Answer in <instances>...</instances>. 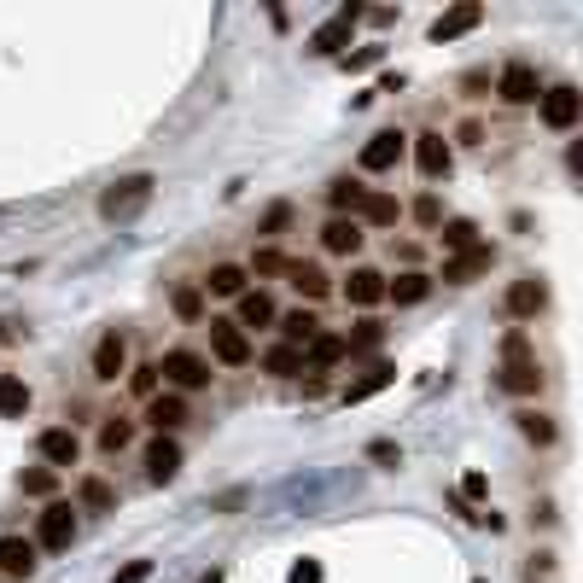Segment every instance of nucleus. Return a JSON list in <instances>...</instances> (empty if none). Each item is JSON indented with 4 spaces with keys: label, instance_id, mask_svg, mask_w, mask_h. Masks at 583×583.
<instances>
[{
    "label": "nucleus",
    "instance_id": "1",
    "mask_svg": "<svg viewBox=\"0 0 583 583\" xmlns=\"http://www.w3.org/2000/svg\"><path fill=\"white\" fill-rule=\"evenodd\" d=\"M502 391H514V397H537L543 391V368H537V356H531V339H525V327H514L508 339H502Z\"/></svg>",
    "mask_w": 583,
    "mask_h": 583
},
{
    "label": "nucleus",
    "instance_id": "2",
    "mask_svg": "<svg viewBox=\"0 0 583 583\" xmlns=\"http://www.w3.org/2000/svg\"><path fill=\"white\" fill-rule=\"evenodd\" d=\"M152 175H129V181H117V187H105L100 193V216L105 222H135L140 210L152 205Z\"/></svg>",
    "mask_w": 583,
    "mask_h": 583
},
{
    "label": "nucleus",
    "instance_id": "3",
    "mask_svg": "<svg viewBox=\"0 0 583 583\" xmlns=\"http://www.w3.org/2000/svg\"><path fill=\"white\" fill-rule=\"evenodd\" d=\"M537 105H543V123H549L554 135L578 129V117H583V94L572 88V82H554V88H543V94H537Z\"/></svg>",
    "mask_w": 583,
    "mask_h": 583
},
{
    "label": "nucleus",
    "instance_id": "4",
    "mask_svg": "<svg viewBox=\"0 0 583 583\" xmlns=\"http://www.w3.org/2000/svg\"><path fill=\"white\" fill-rule=\"evenodd\" d=\"M356 24H362V6H356V0H344L339 12H333V18H327V24H321L315 35H309V53H321V59L344 53V47H350V30H356Z\"/></svg>",
    "mask_w": 583,
    "mask_h": 583
},
{
    "label": "nucleus",
    "instance_id": "5",
    "mask_svg": "<svg viewBox=\"0 0 583 583\" xmlns=\"http://www.w3.org/2000/svg\"><path fill=\"white\" fill-rule=\"evenodd\" d=\"M158 374L170 379V385H181V391H199V385H210V362L199 350H170V356L158 362Z\"/></svg>",
    "mask_w": 583,
    "mask_h": 583
},
{
    "label": "nucleus",
    "instance_id": "6",
    "mask_svg": "<svg viewBox=\"0 0 583 583\" xmlns=\"http://www.w3.org/2000/svg\"><path fill=\"white\" fill-rule=\"evenodd\" d=\"M210 356H216L222 368H245V362H251V339H245L234 321H210Z\"/></svg>",
    "mask_w": 583,
    "mask_h": 583
},
{
    "label": "nucleus",
    "instance_id": "7",
    "mask_svg": "<svg viewBox=\"0 0 583 583\" xmlns=\"http://www.w3.org/2000/svg\"><path fill=\"white\" fill-rule=\"evenodd\" d=\"M35 449H41V461H47L53 473H59V467H76V461H82V438H76L70 426H47V432L35 438Z\"/></svg>",
    "mask_w": 583,
    "mask_h": 583
},
{
    "label": "nucleus",
    "instance_id": "8",
    "mask_svg": "<svg viewBox=\"0 0 583 583\" xmlns=\"http://www.w3.org/2000/svg\"><path fill=\"white\" fill-rule=\"evenodd\" d=\"M496 94H502L508 105H531L537 94H543V76H537V70L525 65V59H514V65H508L502 76H496Z\"/></svg>",
    "mask_w": 583,
    "mask_h": 583
},
{
    "label": "nucleus",
    "instance_id": "9",
    "mask_svg": "<svg viewBox=\"0 0 583 583\" xmlns=\"http://www.w3.org/2000/svg\"><path fill=\"white\" fill-rule=\"evenodd\" d=\"M490 263H496V245L479 240L473 251H455V257H444V280H455V286H467V280L490 275Z\"/></svg>",
    "mask_w": 583,
    "mask_h": 583
},
{
    "label": "nucleus",
    "instance_id": "10",
    "mask_svg": "<svg viewBox=\"0 0 583 583\" xmlns=\"http://www.w3.org/2000/svg\"><path fill=\"white\" fill-rule=\"evenodd\" d=\"M35 537H41V549H70V537H76V514H70V502H47V508H41V525H35Z\"/></svg>",
    "mask_w": 583,
    "mask_h": 583
},
{
    "label": "nucleus",
    "instance_id": "11",
    "mask_svg": "<svg viewBox=\"0 0 583 583\" xmlns=\"http://www.w3.org/2000/svg\"><path fill=\"white\" fill-rule=\"evenodd\" d=\"M543 309H549V286L537 275H525V280L508 286V315H514V321H531V315H543Z\"/></svg>",
    "mask_w": 583,
    "mask_h": 583
},
{
    "label": "nucleus",
    "instance_id": "12",
    "mask_svg": "<svg viewBox=\"0 0 583 583\" xmlns=\"http://www.w3.org/2000/svg\"><path fill=\"white\" fill-rule=\"evenodd\" d=\"M479 24H484V6H479V0H461V6L438 12V24H432V41H455V35L479 30Z\"/></svg>",
    "mask_w": 583,
    "mask_h": 583
},
{
    "label": "nucleus",
    "instance_id": "13",
    "mask_svg": "<svg viewBox=\"0 0 583 583\" xmlns=\"http://www.w3.org/2000/svg\"><path fill=\"white\" fill-rule=\"evenodd\" d=\"M403 146H409V140L397 135V129H385V135H374L368 140V146H362V170H397V164H403Z\"/></svg>",
    "mask_w": 583,
    "mask_h": 583
},
{
    "label": "nucleus",
    "instance_id": "14",
    "mask_svg": "<svg viewBox=\"0 0 583 583\" xmlns=\"http://www.w3.org/2000/svg\"><path fill=\"white\" fill-rule=\"evenodd\" d=\"M414 164L426 181H444L449 175V140L444 135H414Z\"/></svg>",
    "mask_w": 583,
    "mask_h": 583
},
{
    "label": "nucleus",
    "instance_id": "15",
    "mask_svg": "<svg viewBox=\"0 0 583 583\" xmlns=\"http://www.w3.org/2000/svg\"><path fill=\"white\" fill-rule=\"evenodd\" d=\"M175 473H181V444H175V438H152V444H146V479L170 484Z\"/></svg>",
    "mask_w": 583,
    "mask_h": 583
},
{
    "label": "nucleus",
    "instance_id": "16",
    "mask_svg": "<svg viewBox=\"0 0 583 583\" xmlns=\"http://www.w3.org/2000/svg\"><path fill=\"white\" fill-rule=\"evenodd\" d=\"M321 245H327L333 257H356V251H362V222H356V216H333V222L321 228Z\"/></svg>",
    "mask_w": 583,
    "mask_h": 583
},
{
    "label": "nucleus",
    "instance_id": "17",
    "mask_svg": "<svg viewBox=\"0 0 583 583\" xmlns=\"http://www.w3.org/2000/svg\"><path fill=\"white\" fill-rule=\"evenodd\" d=\"M0 572H6V578H35V543L30 537H0Z\"/></svg>",
    "mask_w": 583,
    "mask_h": 583
},
{
    "label": "nucleus",
    "instance_id": "18",
    "mask_svg": "<svg viewBox=\"0 0 583 583\" xmlns=\"http://www.w3.org/2000/svg\"><path fill=\"white\" fill-rule=\"evenodd\" d=\"M123 368H129V344L117 339V333H105V339L94 344V379H105V385H111Z\"/></svg>",
    "mask_w": 583,
    "mask_h": 583
},
{
    "label": "nucleus",
    "instance_id": "19",
    "mask_svg": "<svg viewBox=\"0 0 583 583\" xmlns=\"http://www.w3.org/2000/svg\"><path fill=\"white\" fill-rule=\"evenodd\" d=\"M344 298L356 309H374L379 298H385V275L379 269H350V280H344Z\"/></svg>",
    "mask_w": 583,
    "mask_h": 583
},
{
    "label": "nucleus",
    "instance_id": "20",
    "mask_svg": "<svg viewBox=\"0 0 583 583\" xmlns=\"http://www.w3.org/2000/svg\"><path fill=\"white\" fill-rule=\"evenodd\" d=\"M146 420H152L158 438H164V432H175V426L187 420V403H181L175 391H158V397H146Z\"/></svg>",
    "mask_w": 583,
    "mask_h": 583
},
{
    "label": "nucleus",
    "instance_id": "21",
    "mask_svg": "<svg viewBox=\"0 0 583 583\" xmlns=\"http://www.w3.org/2000/svg\"><path fill=\"white\" fill-rule=\"evenodd\" d=\"M280 333H286V344H292V350H309V344L321 339V321H315L309 309H292V315L280 321Z\"/></svg>",
    "mask_w": 583,
    "mask_h": 583
},
{
    "label": "nucleus",
    "instance_id": "22",
    "mask_svg": "<svg viewBox=\"0 0 583 583\" xmlns=\"http://www.w3.org/2000/svg\"><path fill=\"white\" fill-rule=\"evenodd\" d=\"M269 321H275V298H269V292H240V321H234V327H269Z\"/></svg>",
    "mask_w": 583,
    "mask_h": 583
},
{
    "label": "nucleus",
    "instance_id": "23",
    "mask_svg": "<svg viewBox=\"0 0 583 583\" xmlns=\"http://www.w3.org/2000/svg\"><path fill=\"white\" fill-rule=\"evenodd\" d=\"M344 356H350V350H344L339 333H321V339H315V344L304 350V374H309V368L321 374V368H333V362H344Z\"/></svg>",
    "mask_w": 583,
    "mask_h": 583
},
{
    "label": "nucleus",
    "instance_id": "24",
    "mask_svg": "<svg viewBox=\"0 0 583 583\" xmlns=\"http://www.w3.org/2000/svg\"><path fill=\"white\" fill-rule=\"evenodd\" d=\"M0 414H6V420H24V414H30V385L18 374H0Z\"/></svg>",
    "mask_w": 583,
    "mask_h": 583
},
{
    "label": "nucleus",
    "instance_id": "25",
    "mask_svg": "<svg viewBox=\"0 0 583 583\" xmlns=\"http://www.w3.org/2000/svg\"><path fill=\"white\" fill-rule=\"evenodd\" d=\"M391 379H397V368H385V362H379V368H368L356 385H344V403H368V397H374V391H385Z\"/></svg>",
    "mask_w": 583,
    "mask_h": 583
},
{
    "label": "nucleus",
    "instance_id": "26",
    "mask_svg": "<svg viewBox=\"0 0 583 583\" xmlns=\"http://www.w3.org/2000/svg\"><path fill=\"white\" fill-rule=\"evenodd\" d=\"M356 216H368L374 228H391V222L403 216V205H397L391 193H362V210H356Z\"/></svg>",
    "mask_w": 583,
    "mask_h": 583
},
{
    "label": "nucleus",
    "instance_id": "27",
    "mask_svg": "<svg viewBox=\"0 0 583 583\" xmlns=\"http://www.w3.org/2000/svg\"><path fill=\"white\" fill-rule=\"evenodd\" d=\"M286 280H292V286H298L304 298H327V286H333V280L321 275L315 263H286Z\"/></svg>",
    "mask_w": 583,
    "mask_h": 583
},
{
    "label": "nucleus",
    "instance_id": "28",
    "mask_svg": "<svg viewBox=\"0 0 583 583\" xmlns=\"http://www.w3.org/2000/svg\"><path fill=\"white\" fill-rule=\"evenodd\" d=\"M438 228H444V251H449V257H455V251H473V245H479V228H473L467 216H449V222H438Z\"/></svg>",
    "mask_w": 583,
    "mask_h": 583
},
{
    "label": "nucleus",
    "instance_id": "29",
    "mask_svg": "<svg viewBox=\"0 0 583 583\" xmlns=\"http://www.w3.org/2000/svg\"><path fill=\"white\" fill-rule=\"evenodd\" d=\"M205 286L216 292V298H240V292H245V269H240V263H216Z\"/></svg>",
    "mask_w": 583,
    "mask_h": 583
},
{
    "label": "nucleus",
    "instance_id": "30",
    "mask_svg": "<svg viewBox=\"0 0 583 583\" xmlns=\"http://www.w3.org/2000/svg\"><path fill=\"white\" fill-rule=\"evenodd\" d=\"M426 292H432V280L426 275H397V280H385V298H397V304H420V298H426Z\"/></svg>",
    "mask_w": 583,
    "mask_h": 583
},
{
    "label": "nucleus",
    "instance_id": "31",
    "mask_svg": "<svg viewBox=\"0 0 583 583\" xmlns=\"http://www.w3.org/2000/svg\"><path fill=\"white\" fill-rule=\"evenodd\" d=\"M263 368L280 379H292V374H304V350H292V344H275L269 356H263Z\"/></svg>",
    "mask_w": 583,
    "mask_h": 583
},
{
    "label": "nucleus",
    "instance_id": "32",
    "mask_svg": "<svg viewBox=\"0 0 583 583\" xmlns=\"http://www.w3.org/2000/svg\"><path fill=\"white\" fill-rule=\"evenodd\" d=\"M514 420H519V432H525V438H531L537 449H549V444H554V420H549V414L525 409V414H514Z\"/></svg>",
    "mask_w": 583,
    "mask_h": 583
},
{
    "label": "nucleus",
    "instance_id": "33",
    "mask_svg": "<svg viewBox=\"0 0 583 583\" xmlns=\"http://www.w3.org/2000/svg\"><path fill=\"white\" fill-rule=\"evenodd\" d=\"M129 438H135V420H123V414H117V420H105V426H100V449H105V455L129 449Z\"/></svg>",
    "mask_w": 583,
    "mask_h": 583
},
{
    "label": "nucleus",
    "instance_id": "34",
    "mask_svg": "<svg viewBox=\"0 0 583 583\" xmlns=\"http://www.w3.org/2000/svg\"><path fill=\"white\" fill-rule=\"evenodd\" d=\"M76 496H82V508H94V514L117 508V490H111L105 479H82V490H76Z\"/></svg>",
    "mask_w": 583,
    "mask_h": 583
},
{
    "label": "nucleus",
    "instance_id": "35",
    "mask_svg": "<svg viewBox=\"0 0 583 583\" xmlns=\"http://www.w3.org/2000/svg\"><path fill=\"white\" fill-rule=\"evenodd\" d=\"M362 193H368V187H356V181H333V187H327V205L339 210H350V216H356V210H362Z\"/></svg>",
    "mask_w": 583,
    "mask_h": 583
},
{
    "label": "nucleus",
    "instance_id": "36",
    "mask_svg": "<svg viewBox=\"0 0 583 583\" xmlns=\"http://www.w3.org/2000/svg\"><path fill=\"white\" fill-rule=\"evenodd\" d=\"M18 490L24 496H53L59 490V473L53 467H30V473H18Z\"/></svg>",
    "mask_w": 583,
    "mask_h": 583
},
{
    "label": "nucleus",
    "instance_id": "37",
    "mask_svg": "<svg viewBox=\"0 0 583 583\" xmlns=\"http://www.w3.org/2000/svg\"><path fill=\"white\" fill-rule=\"evenodd\" d=\"M175 315H181V321H199V315H205V292H199V286H175Z\"/></svg>",
    "mask_w": 583,
    "mask_h": 583
},
{
    "label": "nucleus",
    "instance_id": "38",
    "mask_svg": "<svg viewBox=\"0 0 583 583\" xmlns=\"http://www.w3.org/2000/svg\"><path fill=\"white\" fill-rule=\"evenodd\" d=\"M379 339H385V333H379V321H362L356 333H344V350H374Z\"/></svg>",
    "mask_w": 583,
    "mask_h": 583
},
{
    "label": "nucleus",
    "instance_id": "39",
    "mask_svg": "<svg viewBox=\"0 0 583 583\" xmlns=\"http://www.w3.org/2000/svg\"><path fill=\"white\" fill-rule=\"evenodd\" d=\"M414 222H420V228H438V222H444V205H438L432 193H420V199H414Z\"/></svg>",
    "mask_w": 583,
    "mask_h": 583
},
{
    "label": "nucleus",
    "instance_id": "40",
    "mask_svg": "<svg viewBox=\"0 0 583 583\" xmlns=\"http://www.w3.org/2000/svg\"><path fill=\"white\" fill-rule=\"evenodd\" d=\"M129 391H135V397H158V368H135V374H129Z\"/></svg>",
    "mask_w": 583,
    "mask_h": 583
},
{
    "label": "nucleus",
    "instance_id": "41",
    "mask_svg": "<svg viewBox=\"0 0 583 583\" xmlns=\"http://www.w3.org/2000/svg\"><path fill=\"white\" fill-rule=\"evenodd\" d=\"M251 269H257V275H286V257H280V251H269V245H263V251L251 257Z\"/></svg>",
    "mask_w": 583,
    "mask_h": 583
},
{
    "label": "nucleus",
    "instance_id": "42",
    "mask_svg": "<svg viewBox=\"0 0 583 583\" xmlns=\"http://www.w3.org/2000/svg\"><path fill=\"white\" fill-rule=\"evenodd\" d=\"M385 59V47H362V53H344V70H374Z\"/></svg>",
    "mask_w": 583,
    "mask_h": 583
},
{
    "label": "nucleus",
    "instance_id": "43",
    "mask_svg": "<svg viewBox=\"0 0 583 583\" xmlns=\"http://www.w3.org/2000/svg\"><path fill=\"white\" fill-rule=\"evenodd\" d=\"M146 578H152V560H129V566H123L111 583H146Z\"/></svg>",
    "mask_w": 583,
    "mask_h": 583
},
{
    "label": "nucleus",
    "instance_id": "44",
    "mask_svg": "<svg viewBox=\"0 0 583 583\" xmlns=\"http://www.w3.org/2000/svg\"><path fill=\"white\" fill-rule=\"evenodd\" d=\"M286 583H321V560H298V566L286 572Z\"/></svg>",
    "mask_w": 583,
    "mask_h": 583
},
{
    "label": "nucleus",
    "instance_id": "45",
    "mask_svg": "<svg viewBox=\"0 0 583 583\" xmlns=\"http://www.w3.org/2000/svg\"><path fill=\"white\" fill-rule=\"evenodd\" d=\"M292 222V205H269V216H263V234H280Z\"/></svg>",
    "mask_w": 583,
    "mask_h": 583
},
{
    "label": "nucleus",
    "instance_id": "46",
    "mask_svg": "<svg viewBox=\"0 0 583 583\" xmlns=\"http://www.w3.org/2000/svg\"><path fill=\"white\" fill-rule=\"evenodd\" d=\"M484 490H490V479H484V473H467V479H461V496H467V502H479Z\"/></svg>",
    "mask_w": 583,
    "mask_h": 583
},
{
    "label": "nucleus",
    "instance_id": "47",
    "mask_svg": "<svg viewBox=\"0 0 583 583\" xmlns=\"http://www.w3.org/2000/svg\"><path fill=\"white\" fill-rule=\"evenodd\" d=\"M368 455H374V461H385V467H397V461H403V455H397V444H385V438H379Z\"/></svg>",
    "mask_w": 583,
    "mask_h": 583
},
{
    "label": "nucleus",
    "instance_id": "48",
    "mask_svg": "<svg viewBox=\"0 0 583 583\" xmlns=\"http://www.w3.org/2000/svg\"><path fill=\"white\" fill-rule=\"evenodd\" d=\"M199 583H228V578H222V572H210V578H199Z\"/></svg>",
    "mask_w": 583,
    "mask_h": 583
}]
</instances>
